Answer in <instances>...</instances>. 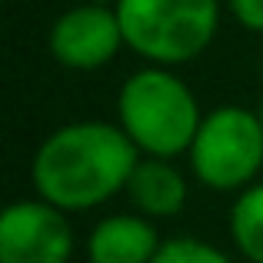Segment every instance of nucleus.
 Masks as SVG:
<instances>
[{
    "label": "nucleus",
    "instance_id": "nucleus-1",
    "mask_svg": "<svg viewBox=\"0 0 263 263\" xmlns=\"http://www.w3.org/2000/svg\"><path fill=\"white\" fill-rule=\"evenodd\" d=\"M137 163V147L123 127L100 120L67 123L40 143L33 186L57 210H90L117 190H127Z\"/></svg>",
    "mask_w": 263,
    "mask_h": 263
},
{
    "label": "nucleus",
    "instance_id": "nucleus-2",
    "mask_svg": "<svg viewBox=\"0 0 263 263\" xmlns=\"http://www.w3.org/2000/svg\"><path fill=\"white\" fill-rule=\"evenodd\" d=\"M117 110H120V127L134 140V147L160 160L190 150L203 120L190 87L163 67L137 70L123 84Z\"/></svg>",
    "mask_w": 263,
    "mask_h": 263
},
{
    "label": "nucleus",
    "instance_id": "nucleus-3",
    "mask_svg": "<svg viewBox=\"0 0 263 263\" xmlns=\"http://www.w3.org/2000/svg\"><path fill=\"white\" fill-rule=\"evenodd\" d=\"M117 17L134 53L157 67L200 57L220 24V0H120Z\"/></svg>",
    "mask_w": 263,
    "mask_h": 263
},
{
    "label": "nucleus",
    "instance_id": "nucleus-4",
    "mask_svg": "<svg viewBox=\"0 0 263 263\" xmlns=\"http://www.w3.org/2000/svg\"><path fill=\"white\" fill-rule=\"evenodd\" d=\"M190 163L200 183L213 190H240L263 167L260 114L243 107H220L200 120L190 147Z\"/></svg>",
    "mask_w": 263,
    "mask_h": 263
},
{
    "label": "nucleus",
    "instance_id": "nucleus-5",
    "mask_svg": "<svg viewBox=\"0 0 263 263\" xmlns=\"http://www.w3.org/2000/svg\"><path fill=\"white\" fill-rule=\"evenodd\" d=\"M73 253V237L47 200H20L0 217V263H67Z\"/></svg>",
    "mask_w": 263,
    "mask_h": 263
},
{
    "label": "nucleus",
    "instance_id": "nucleus-6",
    "mask_svg": "<svg viewBox=\"0 0 263 263\" xmlns=\"http://www.w3.org/2000/svg\"><path fill=\"white\" fill-rule=\"evenodd\" d=\"M127 44L117 7L84 4L60 13L50 27V53L70 70H97Z\"/></svg>",
    "mask_w": 263,
    "mask_h": 263
},
{
    "label": "nucleus",
    "instance_id": "nucleus-7",
    "mask_svg": "<svg viewBox=\"0 0 263 263\" xmlns=\"http://www.w3.org/2000/svg\"><path fill=\"white\" fill-rule=\"evenodd\" d=\"M160 247L163 243L147 220L117 213L93 227L87 240V257L90 263H154Z\"/></svg>",
    "mask_w": 263,
    "mask_h": 263
},
{
    "label": "nucleus",
    "instance_id": "nucleus-8",
    "mask_svg": "<svg viewBox=\"0 0 263 263\" xmlns=\"http://www.w3.org/2000/svg\"><path fill=\"white\" fill-rule=\"evenodd\" d=\"M127 193L134 206L147 217H174L186 203V183L177 167H170L160 157L140 160L127 180Z\"/></svg>",
    "mask_w": 263,
    "mask_h": 263
},
{
    "label": "nucleus",
    "instance_id": "nucleus-9",
    "mask_svg": "<svg viewBox=\"0 0 263 263\" xmlns=\"http://www.w3.org/2000/svg\"><path fill=\"white\" fill-rule=\"evenodd\" d=\"M230 233L250 263H263V183L240 193L230 210Z\"/></svg>",
    "mask_w": 263,
    "mask_h": 263
},
{
    "label": "nucleus",
    "instance_id": "nucleus-10",
    "mask_svg": "<svg viewBox=\"0 0 263 263\" xmlns=\"http://www.w3.org/2000/svg\"><path fill=\"white\" fill-rule=\"evenodd\" d=\"M154 263H230V260L200 240H167L157 250Z\"/></svg>",
    "mask_w": 263,
    "mask_h": 263
},
{
    "label": "nucleus",
    "instance_id": "nucleus-11",
    "mask_svg": "<svg viewBox=\"0 0 263 263\" xmlns=\"http://www.w3.org/2000/svg\"><path fill=\"white\" fill-rule=\"evenodd\" d=\"M227 7L247 30L263 33V0H227Z\"/></svg>",
    "mask_w": 263,
    "mask_h": 263
},
{
    "label": "nucleus",
    "instance_id": "nucleus-12",
    "mask_svg": "<svg viewBox=\"0 0 263 263\" xmlns=\"http://www.w3.org/2000/svg\"><path fill=\"white\" fill-rule=\"evenodd\" d=\"M87 4H97V7H110V4H114V7H117L120 0H87Z\"/></svg>",
    "mask_w": 263,
    "mask_h": 263
},
{
    "label": "nucleus",
    "instance_id": "nucleus-13",
    "mask_svg": "<svg viewBox=\"0 0 263 263\" xmlns=\"http://www.w3.org/2000/svg\"><path fill=\"white\" fill-rule=\"evenodd\" d=\"M257 114H260V123H263V100H260V110H257Z\"/></svg>",
    "mask_w": 263,
    "mask_h": 263
}]
</instances>
